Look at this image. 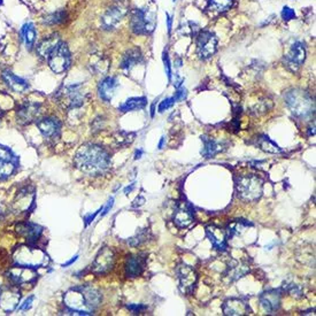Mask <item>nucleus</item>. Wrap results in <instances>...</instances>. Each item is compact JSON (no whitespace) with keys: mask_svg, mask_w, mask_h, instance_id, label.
<instances>
[{"mask_svg":"<svg viewBox=\"0 0 316 316\" xmlns=\"http://www.w3.org/2000/svg\"><path fill=\"white\" fill-rule=\"evenodd\" d=\"M74 164L84 174L100 176L104 175L111 166V157L104 147L96 144H84L76 152Z\"/></svg>","mask_w":316,"mask_h":316,"instance_id":"1","label":"nucleus"},{"mask_svg":"<svg viewBox=\"0 0 316 316\" xmlns=\"http://www.w3.org/2000/svg\"><path fill=\"white\" fill-rule=\"evenodd\" d=\"M63 301L67 307L66 309L81 311L83 315H91L101 303V294L92 286H78L67 291L63 296Z\"/></svg>","mask_w":316,"mask_h":316,"instance_id":"2","label":"nucleus"},{"mask_svg":"<svg viewBox=\"0 0 316 316\" xmlns=\"http://www.w3.org/2000/svg\"><path fill=\"white\" fill-rule=\"evenodd\" d=\"M285 103L294 116L300 120H307L314 116L315 104L314 99L308 92L294 88L286 92Z\"/></svg>","mask_w":316,"mask_h":316,"instance_id":"3","label":"nucleus"},{"mask_svg":"<svg viewBox=\"0 0 316 316\" xmlns=\"http://www.w3.org/2000/svg\"><path fill=\"white\" fill-rule=\"evenodd\" d=\"M13 260L15 264L37 269L48 265L49 255L41 248L28 244V245H21L15 248L13 253Z\"/></svg>","mask_w":316,"mask_h":316,"instance_id":"4","label":"nucleus"},{"mask_svg":"<svg viewBox=\"0 0 316 316\" xmlns=\"http://www.w3.org/2000/svg\"><path fill=\"white\" fill-rule=\"evenodd\" d=\"M236 191L240 199L253 202L260 199L263 192V180L256 175H243L236 179Z\"/></svg>","mask_w":316,"mask_h":316,"instance_id":"5","label":"nucleus"},{"mask_svg":"<svg viewBox=\"0 0 316 316\" xmlns=\"http://www.w3.org/2000/svg\"><path fill=\"white\" fill-rule=\"evenodd\" d=\"M56 98L63 108L75 109L83 106L86 99V94L84 92L82 84H73V85L62 86L56 94Z\"/></svg>","mask_w":316,"mask_h":316,"instance_id":"6","label":"nucleus"},{"mask_svg":"<svg viewBox=\"0 0 316 316\" xmlns=\"http://www.w3.org/2000/svg\"><path fill=\"white\" fill-rule=\"evenodd\" d=\"M130 28L136 35H150L155 28V14L150 10H132L130 14Z\"/></svg>","mask_w":316,"mask_h":316,"instance_id":"7","label":"nucleus"},{"mask_svg":"<svg viewBox=\"0 0 316 316\" xmlns=\"http://www.w3.org/2000/svg\"><path fill=\"white\" fill-rule=\"evenodd\" d=\"M48 63L51 70L56 74H62L69 69L71 65L70 51L65 41H59L48 58Z\"/></svg>","mask_w":316,"mask_h":316,"instance_id":"8","label":"nucleus"},{"mask_svg":"<svg viewBox=\"0 0 316 316\" xmlns=\"http://www.w3.org/2000/svg\"><path fill=\"white\" fill-rule=\"evenodd\" d=\"M217 50V38L208 30L199 31L197 35V53L202 60L212 58Z\"/></svg>","mask_w":316,"mask_h":316,"instance_id":"9","label":"nucleus"},{"mask_svg":"<svg viewBox=\"0 0 316 316\" xmlns=\"http://www.w3.org/2000/svg\"><path fill=\"white\" fill-rule=\"evenodd\" d=\"M19 167V158L10 147L0 144V180L7 179Z\"/></svg>","mask_w":316,"mask_h":316,"instance_id":"10","label":"nucleus"},{"mask_svg":"<svg viewBox=\"0 0 316 316\" xmlns=\"http://www.w3.org/2000/svg\"><path fill=\"white\" fill-rule=\"evenodd\" d=\"M41 113V105L35 101H24L16 111V121L21 125L31 124L39 119Z\"/></svg>","mask_w":316,"mask_h":316,"instance_id":"11","label":"nucleus"},{"mask_svg":"<svg viewBox=\"0 0 316 316\" xmlns=\"http://www.w3.org/2000/svg\"><path fill=\"white\" fill-rule=\"evenodd\" d=\"M177 275L179 281V290L183 294H191L198 282L197 272L189 264H179L177 269Z\"/></svg>","mask_w":316,"mask_h":316,"instance_id":"12","label":"nucleus"},{"mask_svg":"<svg viewBox=\"0 0 316 316\" xmlns=\"http://www.w3.org/2000/svg\"><path fill=\"white\" fill-rule=\"evenodd\" d=\"M306 59V48L305 45L300 41L294 43L291 49L288 51V53L284 56V66L289 70L296 73L301 68Z\"/></svg>","mask_w":316,"mask_h":316,"instance_id":"13","label":"nucleus"},{"mask_svg":"<svg viewBox=\"0 0 316 316\" xmlns=\"http://www.w3.org/2000/svg\"><path fill=\"white\" fill-rule=\"evenodd\" d=\"M38 276L37 269L31 267H25V265L15 264L14 267L10 268L7 272V277L15 285H24L32 283Z\"/></svg>","mask_w":316,"mask_h":316,"instance_id":"14","label":"nucleus"},{"mask_svg":"<svg viewBox=\"0 0 316 316\" xmlns=\"http://www.w3.org/2000/svg\"><path fill=\"white\" fill-rule=\"evenodd\" d=\"M115 263V254L111 247H103L96 255L92 263V272L97 275H103L112 270Z\"/></svg>","mask_w":316,"mask_h":316,"instance_id":"15","label":"nucleus"},{"mask_svg":"<svg viewBox=\"0 0 316 316\" xmlns=\"http://www.w3.org/2000/svg\"><path fill=\"white\" fill-rule=\"evenodd\" d=\"M36 124L40 133L43 134V137L49 139V141H56L57 138L60 137L61 122L57 117H41V119H38L36 121Z\"/></svg>","mask_w":316,"mask_h":316,"instance_id":"16","label":"nucleus"},{"mask_svg":"<svg viewBox=\"0 0 316 316\" xmlns=\"http://www.w3.org/2000/svg\"><path fill=\"white\" fill-rule=\"evenodd\" d=\"M20 300L21 293L15 286H8L6 289L0 290V308L5 313H12L18 308Z\"/></svg>","mask_w":316,"mask_h":316,"instance_id":"17","label":"nucleus"},{"mask_svg":"<svg viewBox=\"0 0 316 316\" xmlns=\"http://www.w3.org/2000/svg\"><path fill=\"white\" fill-rule=\"evenodd\" d=\"M125 15V8L121 5H115L108 8L106 13L101 16V27L105 30H113Z\"/></svg>","mask_w":316,"mask_h":316,"instance_id":"18","label":"nucleus"},{"mask_svg":"<svg viewBox=\"0 0 316 316\" xmlns=\"http://www.w3.org/2000/svg\"><path fill=\"white\" fill-rule=\"evenodd\" d=\"M223 314L227 316H244L250 314L251 308L246 301L243 299L231 298L223 303Z\"/></svg>","mask_w":316,"mask_h":316,"instance_id":"19","label":"nucleus"},{"mask_svg":"<svg viewBox=\"0 0 316 316\" xmlns=\"http://www.w3.org/2000/svg\"><path fill=\"white\" fill-rule=\"evenodd\" d=\"M172 221L178 228H188L193 222V212L187 202L179 201L176 205Z\"/></svg>","mask_w":316,"mask_h":316,"instance_id":"20","label":"nucleus"},{"mask_svg":"<svg viewBox=\"0 0 316 316\" xmlns=\"http://www.w3.org/2000/svg\"><path fill=\"white\" fill-rule=\"evenodd\" d=\"M16 233L23 236L27 239L28 244L35 245V243L43 234V228L31 222H22L16 225Z\"/></svg>","mask_w":316,"mask_h":316,"instance_id":"21","label":"nucleus"},{"mask_svg":"<svg viewBox=\"0 0 316 316\" xmlns=\"http://www.w3.org/2000/svg\"><path fill=\"white\" fill-rule=\"evenodd\" d=\"M282 290H269L260 296V303L269 314H274L281 306Z\"/></svg>","mask_w":316,"mask_h":316,"instance_id":"22","label":"nucleus"},{"mask_svg":"<svg viewBox=\"0 0 316 316\" xmlns=\"http://www.w3.org/2000/svg\"><path fill=\"white\" fill-rule=\"evenodd\" d=\"M146 265V254L128 256L125 262V275L130 278L141 276Z\"/></svg>","mask_w":316,"mask_h":316,"instance_id":"23","label":"nucleus"},{"mask_svg":"<svg viewBox=\"0 0 316 316\" xmlns=\"http://www.w3.org/2000/svg\"><path fill=\"white\" fill-rule=\"evenodd\" d=\"M206 234L213 246L218 251H225L228 246V234L227 230L217 225H208L206 228Z\"/></svg>","mask_w":316,"mask_h":316,"instance_id":"24","label":"nucleus"},{"mask_svg":"<svg viewBox=\"0 0 316 316\" xmlns=\"http://www.w3.org/2000/svg\"><path fill=\"white\" fill-rule=\"evenodd\" d=\"M117 87H119V82L115 77L108 76V77L101 79L98 84V94L100 99L109 103L113 99V97L115 96Z\"/></svg>","mask_w":316,"mask_h":316,"instance_id":"25","label":"nucleus"},{"mask_svg":"<svg viewBox=\"0 0 316 316\" xmlns=\"http://www.w3.org/2000/svg\"><path fill=\"white\" fill-rule=\"evenodd\" d=\"M2 78L5 82L6 85L11 88L12 91L16 92V94H22L29 88V83L25 81L24 78L19 77L15 74H13L11 70H4L2 73Z\"/></svg>","mask_w":316,"mask_h":316,"instance_id":"26","label":"nucleus"},{"mask_svg":"<svg viewBox=\"0 0 316 316\" xmlns=\"http://www.w3.org/2000/svg\"><path fill=\"white\" fill-rule=\"evenodd\" d=\"M59 41H60V36H59L58 33H52V35L46 36L36 46L37 54L40 58L48 59L51 52H52V51L56 49V46L59 44Z\"/></svg>","mask_w":316,"mask_h":316,"instance_id":"27","label":"nucleus"},{"mask_svg":"<svg viewBox=\"0 0 316 316\" xmlns=\"http://www.w3.org/2000/svg\"><path fill=\"white\" fill-rule=\"evenodd\" d=\"M143 60V56L141 50L138 48H132L126 51L124 56L122 57L120 62V68L124 71H130L134 66L141 63Z\"/></svg>","mask_w":316,"mask_h":316,"instance_id":"28","label":"nucleus"},{"mask_svg":"<svg viewBox=\"0 0 316 316\" xmlns=\"http://www.w3.org/2000/svg\"><path fill=\"white\" fill-rule=\"evenodd\" d=\"M234 0H208L207 6L205 8V12L213 18V16L223 14L233 7Z\"/></svg>","mask_w":316,"mask_h":316,"instance_id":"29","label":"nucleus"},{"mask_svg":"<svg viewBox=\"0 0 316 316\" xmlns=\"http://www.w3.org/2000/svg\"><path fill=\"white\" fill-rule=\"evenodd\" d=\"M201 141L204 143V149L201 151V154L205 158H212L215 154L220 153L222 149V144L216 141H214L213 138H209L207 136H201Z\"/></svg>","mask_w":316,"mask_h":316,"instance_id":"30","label":"nucleus"},{"mask_svg":"<svg viewBox=\"0 0 316 316\" xmlns=\"http://www.w3.org/2000/svg\"><path fill=\"white\" fill-rule=\"evenodd\" d=\"M248 270H250V268H248L247 263L242 262V261L240 262L239 261H233L230 263L229 268H228L227 276L229 277L230 281H236L238 278L243 277L244 275H246Z\"/></svg>","mask_w":316,"mask_h":316,"instance_id":"31","label":"nucleus"},{"mask_svg":"<svg viewBox=\"0 0 316 316\" xmlns=\"http://www.w3.org/2000/svg\"><path fill=\"white\" fill-rule=\"evenodd\" d=\"M20 35L21 38H22V40L24 41L25 46H27V49L31 50L36 41V28L33 23L28 22L23 24V27L21 28Z\"/></svg>","mask_w":316,"mask_h":316,"instance_id":"32","label":"nucleus"},{"mask_svg":"<svg viewBox=\"0 0 316 316\" xmlns=\"http://www.w3.org/2000/svg\"><path fill=\"white\" fill-rule=\"evenodd\" d=\"M146 104L147 99L145 97H134V98H129L128 100H125L123 104H121L119 106V111L122 113L138 111V109L144 108L146 106Z\"/></svg>","mask_w":316,"mask_h":316,"instance_id":"33","label":"nucleus"},{"mask_svg":"<svg viewBox=\"0 0 316 316\" xmlns=\"http://www.w3.org/2000/svg\"><path fill=\"white\" fill-rule=\"evenodd\" d=\"M258 146L262 151L267 152V153H281L282 152L281 147L276 143H274L268 136H265V134H262L258 139Z\"/></svg>","mask_w":316,"mask_h":316,"instance_id":"34","label":"nucleus"},{"mask_svg":"<svg viewBox=\"0 0 316 316\" xmlns=\"http://www.w3.org/2000/svg\"><path fill=\"white\" fill-rule=\"evenodd\" d=\"M247 227H253L251 222H248L246 220H236L233 223H230L229 227H228L227 234L228 237H233V236H237L243 233V229H245Z\"/></svg>","mask_w":316,"mask_h":316,"instance_id":"35","label":"nucleus"},{"mask_svg":"<svg viewBox=\"0 0 316 316\" xmlns=\"http://www.w3.org/2000/svg\"><path fill=\"white\" fill-rule=\"evenodd\" d=\"M67 19V12L66 11H57L48 14L43 19V23L48 25H58L61 24L66 21Z\"/></svg>","mask_w":316,"mask_h":316,"instance_id":"36","label":"nucleus"},{"mask_svg":"<svg viewBox=\"0 0 316 316\" xmlns=\"http://www.w3.org/2000/svg\"><path fill=\"white\" fill-rule=\"evenodd\" d=\"M94 69L97 71V73H101V74L107 73L109 69V60L103 57L99 58V60L94 63Z\"/></svg>","mask_w":316,"mask_h":316,"instance_id":"37","label":"nucleus"},{"mask_svg":"<svg viewBox=\"0 0 316 316\" xmlns=\"http://www.w3.org/2000/svg\"><path fill=\"white\" fill-rule=\"evenodd\" d=\"M146 239H147V231L146 230H141L136 236H134V237L130 238L128 243L131 246H138V245H141L143 242H145Z\"/></svg>","mask_w":316,"mask_h":316,"instance_id":"38","label":"nucleus"},{"mask_svg":"<svg viewBox=\"0 0 316 316\" xmlns=\"http://www.w3.org/2000/svg\"><path fill=\"white\" fill-rule=\"evenodd\" d=\"M282 18L284 21H290L296 19V12L289 6H284L283 11H282Z\"/></svg>","mask_w":316,"mask_h":316,"instance_id":"39","label":"nucleus"},{"mask_svg":"<svg viewBox=\"0 0 316 316\" xmlns=\"http://www.w3.org/2000/svg\"><path fill=\"white\" fill-rule=\"evenodd\" d=\"M174 104H175L174 98H167V99L162 100L159 105V113H163L164 111H167V109H169L170 107H172V105Z\"/></svg>","mask_w":316,"mask_h":316,"instance_id":"40","label":"nucleus"},{"mask_svg":"<svg viewBox=\"0 0 316 316\" xmlns=\"http://www.w3.org/2000/svg\"><path fill=\"white\" fill-rule=\"evenodd\" d=\"M163 62H164V68H166V73L168 76V79L171 81V66L169 61V57H168L167 52L163 53Z\"/></svg>","mask_w":316,"mask_h":316,"instance_id":"41","label":"nucleus"},{"mask_svg":"<svg viewBox=\"0 0 316 316\" xmlns=\"http://www.w3.org/2000/svg\"><path fill=\"white\" fill-rule=\"evenodd\" d=\"M147 308L144 305H128V309L131 310L133 314H141Z\"/></svg>","mask_w":316,"mask_h":316,"instance_id":"42","label":"nucleus"},{"mask_svg":"<svg viewBox=\"0 0 316 316\" xmlns=\"http://www.w3.org/2000/svg\"><path fill=\"white\" fill-rule=\"evenodd\" d=\"M185 97H187V90L182 87V88H179V90L176 92V95L172 97V98H174L175 101H179V100H184Z\"/></svg>","mask_w":316,"mask_h":316,"instance_id":"43","label":"nucleus"},{"mask_svg":"<svg viewBox=\"0 0 316 316\" xmlns=\"http://www.w3.org/2000/svg\"><path fill=\"white\" fill-rule=\"evenodd\" d=\"M33 300H35V297H33V296L29 297V298L27 299V300L24 301L23 305H21V306H20V309H21V310H27V309H29V308H30V307H31V303H32Z\"/></svg>","mask_w":316,"mask_h":316,"instance_id":"44","label":"nucleus"},{"mask_svg":"<svg viewBox=\"0 0 316 316\" xmlns=\"http://www.w3.org/2000/svg\"><path fill=\"white\" fill-rule=\"evenodd\" d=\"M101 209H99V210H97V212H95L94 214H88V215H86L85 217H84V221H85V225L87 227L88 224H90V223L95 220V217L97 216V214H98L99 212H100Z\"/></svg>","mask_w":316,"mask_h":316,"instance_id":"45","label":"nucleus"},{"mask_svg":"<svg viewBox=\"0 0 316 316\" xmlns=\"http://www.w3.org/2000/svg\"><path fill=\"white\" fill-rule=\"evenodd\" d=\"M144 202H145V198L142 197V196H139V197L136 198V200L133 201L132 207H141L142 205H144Z\"/></svg>","mask_w":316,"mask_h":316,"instance_id":"46","label":"nucleus"},{"mask_svg":"<svg viewBox=\"0 0 316 316\" xmlns=\"http://www.w3.org/2000/svg\"><path fill=\"white\" fill-rule=\"evenodd\" d=\"M113 205H114V198H111V199H109V201L107 202L106 207H105V209L103 210V213H101V215H103V216H104V215H106L109 212V209L113 207Z\"/></svg>","mask_w":316,"mask_h":316,"instance_id":"47","label":"nucleus"},{"mask_svg":"<svg viewBox=\"0 0 316 316\" xmlns=\"http://www.w3.org/2000/svg\"><path fill=\"white\" fill-rule=\"evenodd\" d=\"M166 16H167V27H168V32H171V28H172V19L171 16L168 14V13H166Z\"/></svg>","mask_w":316,"mask_h":316,"instance_id":"48","label":"nucleus"},{"mask_svg":"<svg viewBox=\"0 0 316 316\" xmlns=\"http://www.w3.org/2000/svg\"><path fill=\"white\" fill-rule=\"evenodd\" d=\"M77 258H78V256H77V255H75L73 259H71V260H69V261H68V262H67V263H63V264H62V267H63V268H65V267H68V265H70V264H73V263L75 262V261H76V260H77Z\"/></svg>","mask_w":316,"mask_h":316,"instance_id":"49","label":"nucleus"},{"mask_svg":"<svg viewBox=\"0 0 316 316\" xmlns=\"http://www.w3.org/2000/svg\"><path fill=\"white\" fill-rule=\"evenodd\" d=\"M143 153H144V151H143V150H138V151H136V153H134V160L141 159V158H142V155H143Z\"/></svg>","mask_w":316,"mask_h":316,"instance_id":"50","label":"nucleus"},{"mask_svg":"<svg viewBox=\"0 0 316 316\" xmlns=\"http://www.w3.org/2000/svg\"><path fill=\"white\" fill-rule=\"evenodd\" d=\"M309 136H314L315 134V122H313V125L309 126Z\"/></svg>","mask_w":316,"mask_h":316,"instance_id":"51","label":"nucleus"},{"mask_svg":"<svg viewBox=\"0 0 316 316\" xmlns=\"http://www.w3.org/2000/svg\"><path fill=\"white\" fill-rule=\"evenodd\" d=\"M133 188H134V184L130 185V188H129V187H128V188H125V189H124V193H125V195H129V192H131L132 190H133Z\"/></svg>","mask_w":316,"mask_h":316,"instance_id":"52","label":"nucleus"},{"mask_svg":"<svg viewBox=\"0 0 316 316\" xmlns=\"http://www.w3.org/2000/svg\"><path fill=\"white\" fill-rule=\"evenodd\" d=\"M154 113H155V104H152V106H151V116L152 117L154 116Z\"/></svg>","mask_w":316,"mask_h":316,"instance_id":"53","label":"nucleus"},{"mask_svg":"<svg viewBox=\"0 0 316 316\" xmlns=\"http://www.w3.org/2000/svg\"><path fill=\"white\" fill-rule=\"evenodd\" d=\"M163 143H164V137H162V138H161V141H160V143H159V149H162Z\"/></svg>","mask_w":316,"mask_h":316,"instance_id":"54","label":"nucleus"},{"mask_svg":"<svg viewBox=\"0 0 316 316\" xmlns=\"http://www.w3.org/2000/svg\"><path fill=\"white\" fill-rule=\"evenodd\" d=\"M0 5H3V0H0Z\"/></svg>","mask_w":316,"mask_h":316,"instance_id":"55","label":"nucleus"},{"mask_svg":"<svg viewBox=\"0 0 316 316\" xmlns=\"http://www.w3.org/2000/svg\"><path fill=\"white\" fill-rule=\"evenodd\" d=\"M0 119H2V111H0Z\"/></svg>","mask_w":316,"mask_h":316,"instance_id":"56","label":"nucleus"}]
</instances>
